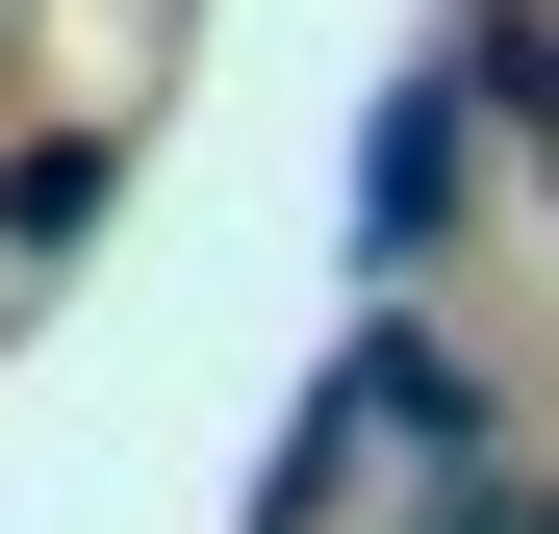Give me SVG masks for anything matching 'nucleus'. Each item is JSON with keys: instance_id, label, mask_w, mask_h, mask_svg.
I'll return each instance as SVG.
<instances>
[{"instance_id": "nucleus-1", "label": "nucleus", "mask_w": 559, "mask_h": 534, "mask_svg": "<svg viewBox=\"0 0 559 534\" xmlns=\"http://www.w3.org/2000/svg\"><path fill=\"white\" fill-rule=\"evenodd\" d=\"M331 407L382 432V459H432V484H484V459H509V382H484L457 331H407V306L356 331V382H331Z\"/></svg>"}, {"instance_id": "nucleus-2", "label": "nucleus", "mask_w": 559, "mask_h": 534, "mask_svg": "<svg viewBox=\"0 0 559 534\" xmlns=\"http://www.w3.org/2000/svg\"><path fill=\"white\" fill-rule=\"evenodd\" d=\"M457 128H484L457 76H407V103H382V204H356V254H382V281H407V254L457 229Z\"/></svg>"}, {"instance_id": "nucleus-3", "label": "nucleus", "mask_w": 559, "mask_h": 534, "mask_svg": "<svg viewBox=\"0 0 559 534\" xmlns=\"http://www.w3.org/2000/svg\"><path fill=\"white\" fill-rule=\"evenodd\" d=\"M432 534H559V509H534V459H484V484H432Z\"/></svg>"}]
</instances>
